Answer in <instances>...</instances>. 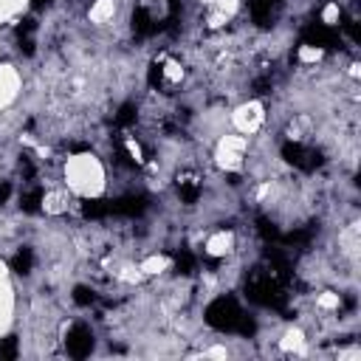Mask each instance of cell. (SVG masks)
<instances>
[{
    "instance_id": "obj_1",
    "label": "cell",
    "mask_w": 361,
    "mask_h": 361,
    "mask_svg": "<svg viewBox=\"0 0 361 361\" xmlns=\"http://www.w3.org/2000/svg\"><path fill=\"white\" fill-rule=\"evenodd\" d=\"M59 183L79 203H90V200L96 203L110 195L113 178H110L107 161L102 158V152L96 147H79V149H71L68 155H62Z\"/></svg>"
},
{
    "instance_id": "obj_2",
    "label": "cell",
    "mask_w": 361,
    "mask_h": 361,
    "mask_svg": "<svg viewBox=\"0 0 361 361\" xmlns=\"http://www.w3.org/2000/svg\"><path fill=\"white\" fill-rule=\"evenodd\" d=\"M268 121H271V113H268V104L259 96H245V99L228 104V110H226L228 130H234L245 138L262 135L268 130Z\"/></svg>"
},
{
    "instance_id": "obj_3",
    "label": "cell",
    "mask_w": 361,
    "mask_h": 361,
    "mask_svg": "<svg viewBox=\"0 0 361 361\" xmlns=\"http://www.w3.org/2000/svg\"><path fill=\"white\" fill-rule=\"evenodd\" d=\"M23 96H25V73L14 59H3L0 62V116L20 110Z\"/></svg>"
},
{
    "instance_id": "obj_4",
    "label": "cell",
    "mask_w": 361,
    "mask_h": 361,
    "mask_svg": "<svg viewBox=\"0 0 361 361\" xmlns=\"http://www.w3.org/2000/svg\"><path fill=\"white\" fill-rule=\"evenodd\" d=\"M17 282H14V271L8 265L6 257H0V341L11 333L14 322H17Z\"/></svg>"
},
{
    "instance_id": "obj_5",
    "label": "cell",
    "mask_w": 361,
    "mask_h": 361,
    "mask_svg": "<svg viewBox=\"0 0 361 361\" xmlns=\"http://www.w3.org/2000/svg\"><path fill=\"white\" fill-rule=\"evenodd\" d=\"M34 8V0H0V28L14 31Z\"/></svg>"
}]
</instances>
